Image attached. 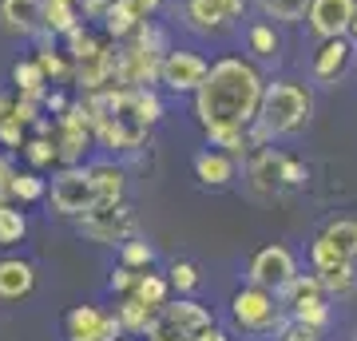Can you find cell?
Listing matches in <instances>:
<instances>
[{"instance_id": "6da1fadb", "label": "cell", "mask_w": 357, "mask_h": 341, "mask_svg": "<svg viewBox=\"0 0 357 341\" xmlns=\"http://www.w3.org/2000/svg\"><path fill=\"white\" fill-rule=\"evenodd\" d=\"M262 91H266V79H262L255 60H246V56L211 60L206 79L195 91V119L203 127L206 143L215 147L227 135L246 131L255 123L258 107H262Z\"/></svg>"}, {"instance_id": "7a4b0ae2", "label": "cell", "mask_w": 357, "mask_h": 341, "mask_svg": "<svg viewBox=\"0 0 357 341\" xmlns=\"http://www.w3.org/2000/svg\"><path fill=\"white\" fill-rule=\"evenodd\" d=\"M314 119V91L298 79H266L262 91V107H258V123L270 131V139H286L306 131Z\"/></svg>"}, {"instance_id": "3957f363", "label": "cell", "mask_w": 357, "mask_h": 341, "mask_svg": "<svg viewBox=\"0 0 357 341\" xmlns=\"http://www.w3.org/2000/svg\"><path fill=\"white\" fill-rule=\"evenodd\" d=\"M211 329H215V317L203 302L175 298L163 310H155L151 326H147V341H206Z\"/></svg>"}, {"instance_id": "277c9868", "label": "cell", "mask_w": 357, "mask_h": 341, "mask_svg": "<svg viewBox=\"0 0 357 341\" xmlns=\"http://www.w3.org/2000/svg\"><path fill=\"white\" fill-rule=\"evenodd\" d=\"M230 317L243 333H255V338L274 333L278 338V329L286 326L290 314H286V305L278 302L274 290H262L255 282H246L243 290H234V298H230Z\"/></svg>"}, {"instance_id": "5b68a950", "label": "cell", "mask_w": 357, "mask_h": 341, "mask_svg": "<svg viewBox=\"0 0 357 341\" xmlns=\"http://www.w3.org/2000/svg\"><path fill=\"white\" fill-rule=\"evenodd\" d=\"M76 227L84 238L100 242V246H123L139 234V218L128 202H96L84 218H76Z\"/></svg>"}, {"instance_id": "8992f818", "label": "cell", "mask_w": 357, "mask_h": 341, "mask_svg": "<svg viewBox=\"0 0 357 341\" xmlns=\"http://www.w3.org/2000/svg\"><path fill=\"white\" fill-rule=\"evenodd\" d=\"M48 202L52 211L60 218H84L96 206V183H91V171L84 163L76 167H60L56 179H52V190H48Z\"/></svg>"}, {"instance_id": "52a82bcc", "label": "cell", "mask_w": 357, "mask_h": 341, "mask_svg": "<svg viewBox=\"0 0 357 341\" xmlns=\"http://www.w3.org/2000/svg\"><path fill=\"white\" fill-rule=\"evenodd\" d=\"M250 8V0H183V24L195 36L218 40L238 24Z\"/></svg>"}, {"instance_id": "ba28073f", "label": "cell", "mask_w": 357, "mask_h": 341, "mask_svg": "<svg viewBox=\"0 0 357 341\" xmlns=\"http://www.w3.org/2000/svg\"><path fill=\"white\" fill-rule=\"evenodd\" d=\"M52 143H56L60 167L84 163V151L96 143V131H91V119H88L84 100H72L64 115H56V123H52Z\"/></svg>"}, {"instance_id": "9c48e42d", "label": "cell", "mask_w": 357, "mask_h": 341, "mask_svg": "<svg viewBox=\"0 0 357 341\" xmlns=\"http://www.w3.org/2000/svg\"><path fill=\"white\" fill-rule=\"evenodd\" d=\"M206 68H211L206 56H199L191 48H171L163 52V63H159V84L175 96H195L199 84L206 79Z\"/></svg>"}, {"instance_id": "30bf717a", "label": "cell", "mask_w": 357, "mask_h": 341, "mask_svg": "<svg viewBox=\"0 0 357 341\" xmlns=\"http://www.w3.org/2000/svg\"><path fill=\"white\" fill-rule=\"evenodd\" d=\"M294 274H298V258H294V250L286 242H270V246L255 250V258L246 266V278L255 282V286H262V290H274V294H278Z\"/></svg>"}, {"instance_id": "8fae6325", "label": "cell", "mask_w": 357, "mask_h": 341, "mask_svg": "<svg viewBox=\"0 0 357 341\" xmlns=\"http://www.w3.org/2000/svg\"><path fill=\"white\" fill-rule=\"evenodd\" d=\"M159 52H147L139 44L123 40L119 44V68H115V88H155L159 84Z\"/></svg>"}, {"instance_id": "7c38bea8", "label": "cell", "mask_w": 357, "mask_h": 341, "mask_svg": "<svg viewBox=\"0 0 357 341\" xmlns=\"http://www.w3.org/2000/svg\"><path fill=\"white\" fill-rule=\"evenodd\" d=\"M64 329H68V341H119V333H123L119 317L103 314L96 305H76V310H68Z\"/></svg>"}, {"instance_id": "4fadbf2b", "label": "cell", "mask_w": 357, "mask_h": 341, "mask_svg": "<svg viewBox=\"0 0 357 341\" xmlns=\"http://www.w3.org/2000/svg\"><path fill=\"white\" fill-rule=\"evenodd\" d=\"M357 13V0H310L306 24L318 40L349 36V20Z\"/></svg>"}, {"instance_id": "5bb4252c", "label": "cell", "mask_w": 357, "mask_h": 341, "mask_svg": "<svg viewBox=\"0 0 357 341\" xmlns=\"http://www.w3.org/2000/svg\"><path fill=\"white\" fill-rule=\"evenodd\" d=\"M349 60H354L349 36L318 40V52H314V63H310V76L318 79V84H337V79L349 72Z\"/></svg>"}, {"instance_id": "9a60e30c", "label": "cell", "mask_w": 357, "mask_h": 341, "mask_svg": "<svg viewBox=\"0 0 357 341\" xmlns=\"http://www.w3.org/2000/svg\"><path fill=\"white\" fill-rule=\"evenodd\" d=\"M282 159L286 155L274 151V147H262V151L246 155V179H250V190L255 195H274V190H282Z\"/></svg>"}, {"instance_id": "2e32d148", "label": "cell", "mask_w": 357, "mask_h": 341, "mask_svg": "<svg viewBox=\"0 0 357 341\" xmlns=\"http://www.w3.org/2000/svg\"><path fill=\"white\" fill-rule=\"evenodd\" d=\"M238 175V159H230L227 151H218V147H206V151L195 155V179L211 190H222L234 183Z\"/></svg>"}, {"instance_id": "e0dca14e", "label": "cell", "mask_w": 357, "mask_h": 341, "mask_svg": "<svg viewBox=\"0 0 357 341\" xmlns=\"http://www.w3.org/2000/svg\"><path fill=\"white\" fill-rule=\"evenodd\" d=\"M36 290V270L24 258H0V302H20Z\"/></svg>"}, {"instance_id": "ac0fdd59", "label": "cell", "mask_w": 357, "mask_h": 341, "mask_svg": "<svg viewBox=\"0 0 357 341\" xmlns=\"http://www.w3.org/2000/svg\"><path fill=\"white\" fill-rule=\"evenodd\" d=\"M0 24L13 36H36L40 32V0H0Z\"/></svg>"}, {"instance_id": "d6986e66", "label": "cell", "mask_w": 357, "mask_h": 341, "mask_svg": "<svg viewBox=\"0 0 357 341\" xmlns=\"http://www.w3.org/2000/svg\"><path fill=\"white\" fill-rule=\"evenodd\" d=\"M91 183H96V199L100 202H123L128 195V171L112 159H100V163H88Z\"/></svg>"}, {"instance_id": "ffe728a7", "label": "cell", "mask_w": 357, "mask_h": 341, "mask_svg": "<svg viewBox=\"0 0 357 341\" xmlns=\"http://www.w3.org/2000/svg\"><path fill=\"white\" fill-rule=\"evenodd\" d=\"M79 4L76 0H40V28L52 36H68L79 24Z\"/></svg>"}, {"instance_id": "44dd1931", "label": "cell", "mask_w": 357, "mask_h": 341, "mask_svg": "<svg viewBox=\"0 0 357 341\" xmlns=\"http://www.w3.org/2000/svg\"><path fill=\"white\" fill-rule=\"evenodd\" d=\"M246 48H250L255 60H278V56H282L278 28L270 24V20H255V24L246 28Z\"/></svg>"}, {"instance_id": "7402d4cb", "label": "cell", "mask_w": 357, "mask_h": 341, "mask_svg": "<svg viewBox=\"0 0 357 341\" xmlns=\"http://www.w3.org/2000/svg\"><path fill=\"white\" fill-rule=\"evenodd\" d=\"M321 282L326 298H354L357 294V266L354 262H337L330 270H314Z\"/></svg>"}, {"instance_id": "603a6c76", "label": "cell", "mask_w": 357, "mask_h": 341, "mask_svg": "<svg viewBox=\"0 0 357 341\" xmlns=\"http://www.w3.org/2000/svg\"><path fill=\"white\" fill-rule=\"evenodd\" d=\"M131 298H139L147 310H163V305L171 302V282H167V274L143 270L139 282H135V290H131Z\"/></svg>"}, {"instance_id": "cb8c5ba5", "label": "cell", "mask_w": 357, "mask_h": 341, "mask_svg": "<svg viewBox=\"0 0 357 341\" xmlns=\"http://www.w3.org/2000/svg\"><path fill=\"white\" fill-rule=\"evenodd\" d=\"M139 24H143V20L131 13L123 0H112V4H107V13H103V32H107V40H115V44L131 40V32H135Z\"/></svg>"}, {"instance_id": "d4e9b609", "label": "cell", "mask_w": 357, "mask_h": 341, "mask_svg": "<svg viewBox=\"0 0 357 341\" xmlns=\"http://www.w3.org/2000/svg\"><path fill=\"white\" fill-rule=\"evenodd\" d=\"M13 88H16V96H36V100L48 91V76L40 72L36 56H32V60H16L13 63Z\"/></svg>"}, {"instance_id": "484cf974", "label": "cell", "mask_w": 357, "mask_h": 341, "mask_svg": "<svg viewBox=\"0 0 357 341\" xmlns=\"http://www.w3.org/2000/svg\"><path fill=\"white\" fill-rule=\"evenodd\" d=\"M290 317L302 321V326L330 329V298H326V294H310V298H302V302L290 305Z\"/></svg>"}, {"instance_id": "4316f807", "label": "cell", "mask_w": 357, "mask_h": 341, "mask_svg": "<svg viewBox=\"0 0 357 341\" xmlns=\"http://www.w3.org/2000/svg\"><path fill=\"white\" fill-rule=\"evenodd\" d=\"M115 317H119V326H123V333H147V326H151L155 310H147V305H143L139 298H131V294H123V302L115 305Z\"/></svg>"}, {"instance_id": "83f0119b", "label": "cell", "mask_w": 357, "mask_h": 341, "mask_svg": "<svg viewBox=\"0 0 357 341\" xmlns=\"http://www.w3.org/2000/svg\"><path fill=\"white\" fill-rule=\"evenodd\" d=\"M255 4L270 24H298V20H306L310 8V0H255Z\"/></svg>"}, {"instance_id": "f1b7e54d", "label": "cell", "mask_w": 357, "mask_h": 341, "mask_svg": "<svg viewBox=\"0 0 357 341\" xmlns=\"http://www.w3.org/2000/svg\"><path fill=\"white\" fill-rule=\"evenodd\" d=\"M321 234H326V238H330L333 246L349 258V262H357V218H349V215H345V218H330Z\"/></svg>"}, {"instance_id": "f546056e", "label": "cell", "mask_w": 357, "mask_h": 341, "mask_svg": "<svg viewBox=\"0 0 357 341\" xmlns=\"http://www.w3.org/2000/svg\"><path fill=\"white\" fill-rule=\"evenodd\" d=\"M24 234H28L24 211H20L13 199L0 202V246H16V242H24Z\"/></svg>"}, {"instance_id": "4dcf8cb0", "label": "cell", "mask_w": 357, "mask_h": 341, "mask_svg": "<svg viewBox=\"0 0 357 341\" xmlns=\"http://www.w3.org/2000/svg\"><path fill=\"white\" fill-rule=\"evenodd\" d=\"M36 63H40V72H44L52 84H68V79H72V68H76L64 52H56L52 44H44V48L36 52Z\"/></svg>"}, {"instance_id": "1f68e13d", "label": "cell", "mask_w": 357, "mask_h": 341, "mask_svg": "<svg viewBox=\"0 0 357 341\" xmlns=\"http://www.w3.org/2000/svg\"><path fill=\"white\" fill-rule=\"evenodd\" d=\"M167 282H171V290H175L178 298H191V294L199 290V266L187 262V258H175V262L167 266Z\"/></svg>"}, {"instance_id": "d6a6232c", "label": "cell", "mask_w": 357, "mask_h": 341, "mask_svg": "<svg viewBox=\"0 0 357 341\" xmlns=\"http://www.w3.org/2000/svg\"><path fill=\"white\" fill-rule=\"evenodd\" d=\"M44 195H48V187H44V179L36 171H16L13 183H8V199L13 202H36Z\"/></svg>"}, {"instance_id": "836d02e7", "label": "cell", "mask_w": 357, "mask_h": 341, "mask_svg": "<svg viewBox=\"0 0 357 341\" xmlns=\"http://www.w3.org/2000/svg\"><path fill=\"white\" fill-rule=\"evenodd\" d=\"M119 262L131 266V270H151L155 266V246L135 234V238H128L123 246H119Z\"/></svg>"}, {"instance_id": "e575fe53", "label": "cell", "mask_w": 357, "mask_h": 341, "mask_svg": "<svg viewBox=\"0 0 357 341\" xmlns=\"http://www.w3.org/2000/svg\"><path fill=\"white\" fill-rule=\"evenodd\" d=\"M24 159L32 163V171H44V167H52V163H60L56 159V143H52V135H32V139H24Z\"/></svg>"}, {"instance_id": "d590c367", "label": "cell", "mask_w": 357, "mask_h": 341, "mask_svg": "<svg viewBox=\"0 0 357 341\" xmlns=\"http://www.w3.org/2000/svg\"><path fill=\"white\" fill-rule=\"evenodd\" d=\"M337 262H349V258H345V254L337 250L326 234H318L314 246H310V266H314V270H330V266H337Z\"/></svg>"}, {"instance_id": "8d00e7d4", "label": "cell", "mask_w": 357, "mask_h": 341, "mask_svg": "<svg viewBox=\"0 0 357 341\" xmlns=\"http://www.w3.org/2000/svg\"><path fill=\"white\" fill-rule=\"evenodd\" d=\"M278 341H326V329L302 326V321H294V317H286V326L278 329Z\"/></svg>"}, {"instance_id": "74e56055", "label": "cell", "mask_w": 357, "mask_h": 341, "mask_svg": "<svg viewBox=\"0 0 357 341\" xmlns=\"http://www.w3.org/2000/svg\"><path fill=\"white\" fill-rule=\"evenodd\" d=\"M306 183H310V167L302 159L286 155L282 159V187H306Z\"/></svg>"}, {"instance_id": "f35d334b", "label": "cell", "mask_w": 357, "mask_h": 341, "mask_svg": "<svg viewBox=\"0 0 357 341\" xmlns=\"http://www.w3.org/2000/svg\"><path fill=\"white\" fill-rule=\"evenodd\" d=\"M24 139H28V127L20 123V119H13V115H8V119H0V143H4V147L20 151Z\"/></svg>"}, {"instance_id": "ab89813d", "label": "cell", "mask_w": 357, "mask_h": 341, "mask_svg": "<svg viewBox=\"0 0 357 341\" xmlns=\"http://www.w3.org/2000/svg\"><path fill=\"white\" fill-rule=\"evenodd\" d=\"M40 112H44V107H40L36 96H16V103H13V119H20L24 127H32V123L40 119Z\"/></svg>"}, {"instance_id": "60d3db41", "label": "cell", "mask_w": 357, "mask_h": 341, "mask_svg": "<svg viewBox=\"0 0 357 341\" xmlns=\"http://www.w3.org/2000/svg\"><path fill=\"white\" fill-rule=\"evenodd\" d=\"M68 91H60V88H48L44 96H40V107H44V115H64L68 112Z\"/></svg>"}, {"instance_id": "b9f144b4", "label": "cell", "mask_w": 357, "mask_h": 341, "mask_svg": "<svg viewBox=\"0 0 357 341\" xmlns=\"http://www.w3.org/2000/svg\"><path fill=\"white\" fill-rule=\"evenodd\" d=\"M139 274H143V270H131V266L119 262V270L112 274V290L115 294H131V290H135V282H139Z\"/></svg>"}, {"instance_id": "7bdbcfd3", "label": "cell", "mask_w": 357, "mask_h": 341, "mask_svg": "<svg viewBox=\"0 0 357 341\" xmlns=\"http://www.w3.org/2000/svg\"><path fill=\"white\" fill-rule=\"evenodd\" d=\"M123 4H128L131 13L139 16V20H147V16H155L159 8H163L167 0H123Z\"/></svg>"}, {"instance_id": "ee69618b", "label": "cell", "mask_w": 357, "mask_h": 341, "mask_svg": "<svg viewBox=\"0 0 357 341\" xmlns=\"http://www.w3.org/2000/svg\"><path fill=\"white\" fill-rule=\"evenodd\" d=\"M107 4H112V0H79V16H84V20H103Z\"/></svg>"}, {"instance_id": "f6af8a7d", "label": "cell", "mask_w": 357, "mask_h": 341, "mask_svg": "<svg viewBox=\"0 0 357 341\" xmlns=\"http://www.w3.org/2000/svg\"><path fill=\"white\" fill-rule=\"evenodd\" d=\"M16 167L8 163V155H0V202H8V183H13Z\"/></svg>"}, {"instance_id": "bcb514c9", "label": "cell", "mask_w": 357, "mask_h": 341, "mask_svg": "<svg viewBox=\"0 0 357 341\" xmlns=\"http://www.w3.org/2000/svg\"><path fill=\"white\" fill-rule=\"evenodd\" d=\"M13 103H16V96L0 91V119H8V115H13Z\"/></svg>"}, {"instance_id": "7dc6e473", "label": "cell", "mask_w": 357, "mask_h": 341, "mask_svg": "<svg viewBox=\"0 0 357 341\" xmlns=\"http://www.w3.org/2000/svg\"><path fill=\"white\" fill-rule=\"evenodd\" d=\"M206 341H227V333H222V329L215 326V329H211V333H206Z\"/></svg>"}, {"instance_id": "c3c4849f", "label": "cell", "mask_w": 357, "mask_h": 341, "mask_svg": "<svg viewBox=\"0 0 357 341\" xmlns=\"http://www.w3.org/2000/svg\"><path fill=\"white\" fill-rule=\"evenodd\" d=\"M349 40H357V13H354V20H349Z\"/></svg>"}, {"instance_id": "681fc988", "label": "cell", "mask_w": 357, "mask_h": 341, "mask_svg": "<svg viewBox=\"0 0 357 341\" xmlns=\"http://www.w3.org/2000/svg\"><path fill=\"white\" fill-rule=\"evenodd\" d=\"M119 341H139V338H119Z\"/></svg>"}, {"instance_id": "f907efd6", "label": "cell", "mask_w": 357, "mask_h": 341, "mask_svg": "<svg viewBox=\"0 0 357 341\" xmlns=\"http://www.w3.org/2000/svg\"><path fill=\"white\" fill-rule=\"evenodd\" d=\"M354 56H357V48H354Z\"/></svg>"}, {"instance_id": "816d5d0a", "label": "cell", "mask_w": 357, "mask_h": 341, "mask_svg": "<svg viewBox=\"0 0 357 341\" xmlns=\"http://www.w3.org/2000/svg\"><path fill=\"white\" fill-rule=\"evenodd\" d=\"M354 341H357V333H354Z\"/></svg>"}, {"instance_id": "f5cc1de1", "label": "cell", "mask_w": 357, "mask_h": 341, "mask_svg": "<svg viewBox=\"0 0 357 341\" xmlns=\"http://www.w3.org/2000/svg\"><path fill=\"white\" fill-rule=\"evenodd\" d=\"M76 4H79V0H76Z\"/></svg>"}]
</instances>
